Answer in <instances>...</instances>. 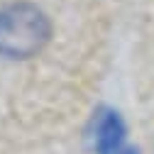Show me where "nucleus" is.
<instances>
[{
  "mask_svg": "<svg viewBox=\"0 0 154 154\" xmlns=\"http://www.w3.org/2000/svg\"><path fill=\"white\" fill-rule=\"evenodd\" d=\"M51 39V22L34 3H8L0 8V56L25 61L37 56Z\"/></svg>",
  "mask_w": 154,
  "mask_h": 154,
  "instance_id": "nucleus-1",
  "label": "nucleus"
}]
</instances>
